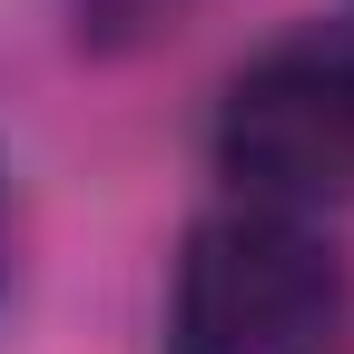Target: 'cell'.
Wrapping results in <instances>:
<instances>
[{"instance_id": "cell-1", "label": "cell", "mask_w": 354, "mask_h": 354, "mask_svg": "<svg viewBox=\"0 0 354 354\" xmlns=\"http://www.w3.org/2000/svg\"><path fill=\"white\" fill-rule=\"evenodd\" d=\"M344 325V256L315 216L216 207L187 227L167 286V354H335Z\"/></svg>"}, {"instance_id": "cell-2", "label": "cell", "mask_w": 354, "mask_h": 354, "mask_svg": "<svg viewBox=\"0 0 354 354\" xmlns=\"http://www.w3.org/2000/svg\"><path fill=\"white\" fill-rule=\"evenodd\" d=\"M216 177L236 207L315 216L354 197V39L295 30L256 50L216 99Z\"/></svg>"}, {"instance_id": "cell-5", "label": "cell", "mask_w": 354, "mask_h": 354, "mask_svg": "<svg viewBox=\"0 0 354 354\" xmlns=\"http://www.w3.org/2000/svg\"><path fill=\"white\" fill-rule=\"evenodd\" d=\"M344 39H354V30H344Z\"/></svg>"}, {"instance_id": "cell-3", "label": "cell", "mask_w": 354, "mask_h": 354, "mask_svg": "<svg viewBox=\"0 0 354 354\" xmlns=\"http://www.w3.org/2000/svg\"><path fill=\"white\" fill-rule=\"evenodd\" d=\"M79 10H99L109 30H148V20H167V10H187V0H79Z\"/></svg>"}, {"instance_id": "cell-4", "label": "cell", "mask_w": 354, "mask_h": 354, "mask_svg": "<svg viewBox=\"0 0 354 354\" xmlns=\"http://www.w3.org/2000/svg\"><path fill=\"white\" fill-rule=\"evenodd\" d=\"M0 276H10V207H0Z\"/></svg>"}]
</instances>
